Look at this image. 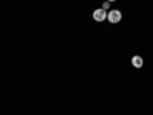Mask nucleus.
<instances>
[{
    "mask_svg": "<svg viewBox=\"0 0 153 115\" xmlns=\"http://www.w3.org/2000/svg\"><path fill=\"white\" fill-rule=\"evenodd\" d=\"M121 19H123V14H121V11H118V9H112L107 14V20L110 23H120Z\"/></svg>",
    "mask_w": 153,
    "mask_h": 115,
    "instance_id": "f257e3e1",
    "label": "nucleus"
},
{
    "mask_svg": "<svg viewBox=\"0 0 153 115\" xmlns=\"http://www.w3.org/2000/svg\"><path fill=\"white\" fill-rule=\"evenodd\" d=\"M92 17H94L95 22H104V20L107 19V12H106V9L100 8V9H95V11H94Z\"/></svg>",
    "mask_w": 153,
    "mask_h": 115,
    "instance_id": "f03ea898",
    "label": "nucleus"
},
{
    "mask_svg": "<svg viewBox=\"0 0 153 115\" xmlns=\"http://www.w3.org/2000/svg\"><path fill=\"white\" fill-rule=\"evenodd\" d=\"M143 65H144V60L139 57V55L132 57V66H135V68H141Z\"/></svg>",
    "mask_w": 153,
    "mask_h": 115,
    "instance_id": "7ed1b4c3",
    "label": "nucleus"
},
{
    "mask_svg": "<svg viewBox=\"0 0 153 115\" xmlns=\"http://www.w3.org/2000/svg\"><path fill=\"white\" fill-rule=\"evenodd\" d=\"M109 3H110V2H107V0H106V2L103 3V9H109Z\"/></svg>",
    "mask_w": 153,
    "mask_h": 115,
    "instance_id": "20e7f679",
    "label": "nucleus"
},
{
    "mask_svg": "<svg viewBox=\"0 0 153 115\" xmlns=\"http://www.w3.org/2000/svg\"><path fill=\"white\" fill-rule=\"evenodd\" d=\"M107 2H115V0H107Z\"/></svg>",
    "mask_w": 153,
    "mask_h": 115,
    "instance_id": "39448f33",
    "label": "nucleus"
}]
</instances>
